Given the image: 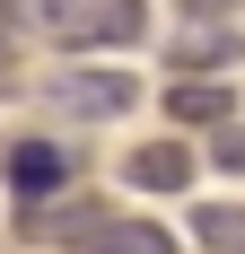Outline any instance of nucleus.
<instances>
[{
  "mask_svg": "<svg viewBox=\"0 0 245 254\" xmlns=\"http://www.w3.org/2000/svg\"><path fill=\"white\" fill-rule=\"evenodd\" d=\"M9 18L26 35L61 44V53H105V44H140L149 35L140 0H9Z\"/></svg>",
  "mask_w": 245,
  "mask_h": 254,
  "instance_id": "nucleus-1",
  "label": "nucleus"
},
{
  "mask_svg": "<svg viewBox=\"0 0 245 254\" xmlns=\"http://www.w3.org/2000/svg\"><path fill=\"white\" fill-rule=\"evenodd\" d=\"M26 228H35V237H61V246H79V254H175L167 228L114 219V210H97V202H70V210H35V202H26Z\"/></svg>",
  "mask_w": 245,
  "mask_h": 254,
  "instance_id": "nucleus-2",
  "label": "nucleus"
},
{
  "mask_svg": "<svg viewBox=\"0 0 245 254\" xmlns=\"http://www.w3.org/2000/svg\"><path fill=\"white\" fill-rule=\"evenodd\" d=\"M44 97L61 105V114H79V123H114V114L140 105V79L131 70H97V62H70V70H53Z\"/></svg>",
  "mask_w": 245,
  "mask_h": 254,
  "instance_id": "nucleus-3",
  "label": "nucleus"
},
{
  "mask_svg": "<svg viewBox=\"0 0 245 254\" xmlns=\"http://www.w3.org/2000/svg\"><path fill=\"white\" fill-rule=\"evenodd\" d=\"M70 167H79V158L53 149V140H18V149H0V176L18 184L26 202H35V193H61V184H70Z\"/></svg>",
  "mask_w": 245,
  "mask_h": 254,
  "instance_id": "nucleus-4",
  "label": "nucleus"
},
{
  "mask_svg": "<svg viewBox=\"0 0 245 254\" xmlns=\"http://www.w3.org/2000/svg\"><path fill=\"white\" fill-rule=\"evenodd\" d=\"M122 176L140 184V193H184L193 184V149L184 140H140V149L122 158Z\"/></svg>",
  "mask_w": 245,
  "mask_h": 254,
  "instance_id": "nucleus-5",
  "label": "nucleus"
},
{
  "mask_svg": "<svg viewBox=\"0 0 245 254\" xmlns=\"http://www.w3.org/2000/svg\"><path fill=\"white\" fill-rule=\"evenodd\" d=\"M228 105H237V97H228L219 79H201V70H175L167 79V114H175V123H228Z\"/></svg>",
  "mask_w": 245,
  "mask_h": 254,
  "instance_id": "nucleus-6",
  "label": "nucleus"
},
{
  "mask_svg": "<svg viewBox=\"0 0 245 254\" xmlns=\"http://www.w3.org/2000/svg\"><path fill=\"white\" fill-rule=\"evenodd\" d=\"M193 237H201L210 254H245V210H237V202H201V210H193Z\"/></svg>",
  "mask_w": 245,
  "mask_h": 254,
  "instance_id": "nucleus-7",
  "label": "nucleus"
},
{
  "mask_svg": "<svg viewBox=\"0 0 245 254\" xmlns=\"http://www.w3.org/2000/svg\"><path fill=\"white\" fill-rule=\"evenodd\" d=\"M237 53V35H219L210 18H193L184 35H175V70H210V62H228Z\"/></svg>",
  "mask_w": 245,
  "mask_h": 254,
  "instance_id": "nucleus-8",
  "label": "nucleus"
},
{
  "mask_svg": "<svg viewBox=\"0 0 245 254\" xmlns=\"http://www.w3.org/2000/svg\"><path fill=\"white\" fill-rule=\"evenodd\" d=\"M219 167H228V176H245V131H237V123L219 131Z\"/></svg>",
  "mask_w": 245,
  "mask_h": 254,
  "instance_id": "nucleus-9",
  "label": "nucleus"
},
{
  "mask_svg": "<svg viewBox=\"0 0 245 254\" xmlns=\"http://www.w3.org/2000/svg\"><path fill=\"white\" fill-rule=\"evenodd\" d=\"M184 18H228V9H245V0H175Z\"/></svg>",
  "mask_w": 245,
  "mask_h": 254,
  "instance_id": "nucleus-10",
  "label": "nucleus"
}]
</instances>
